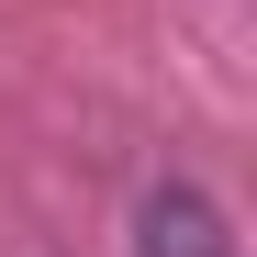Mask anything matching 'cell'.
Instances as JSON below:
<instances>
[{
  "label": "cell",
  "mask_w": 257,
  "mask_h": 257,
  "mask_svg": "<svg viewBox=\"0 0 257 257\" xmlns=\"http://www.w3.org/2000/svg\"><path fill=\"white\" fill-rule=\"evenodd\" d=\"M146 257H224L212 201L201 190H146Z\"/></svg>",
  "instance_id": "6da1fadb"
}]
</instances>
